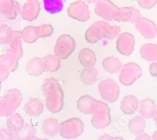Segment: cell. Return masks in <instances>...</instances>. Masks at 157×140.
Returning a JSON list of instances; mask_svg holds the SVG:
<instances>
[{"label":"cell","mask_w":157,"mask_h":140,"mask_svg":"<svg viewBox=\"0 0 157 140\" xmlns=\"http://www.w3.org/2000/svg\"><path fill=\"white\" fill-rule=\"evenodd\" d=\"M152 139L154 140H157V131H155L152 135Z\"/></svg>","instance_id":"bcb514c9"},{"label":"cell","mask_w":157,"mask_h":140,"mask_svg":"<svg viewBox=\"0 0 157 140\" xmlns=\"http://www.w3.org/2000/svg\"><path fill=\"white\" fill-rule=\"evenodd\" d=\"M84 126V123L81 119L78 118H69L60 124L59 133L64 138H75L83 133Z\"/></svg>","instance_id":"7a4b0ae2"},{"label":"cell","mask_w":157,"mask_h":140,"mask_svg":"<svg viewBox=\"0 0 157 140\" xmlns=\"http://www.w3.org/2000/svg\"><path fill=\"white\" fill-rule=\"evenodd\" d=\"M46 66V71L54 72L61 67L60 59L53 54H48L43 58Z\"/></svg>","instance_id":"d6a6232c"},{"label":"cell","mask_w":157,"mask_h":140,"mask_svg":"<svg viewBox=\"0 0 157 140\" xmlns=\"http://www.w3.org/2000/svg\"><path fill=\"white\" fill-rule=\"evenodd\" d=\"M109 136H108V135H104V136H101L100 138H99V139H121V138H111V137H110L109 138Z\"/></svg>","instance_id":"f6af8a7d"},{"label":"cell","mask_w":157,"mask_h":140,"mask_svg":"<svg viewBox=\"0 0 157 140\" xmlns=\"http://www.w3.org/2000/svg\"><path fill=\"white\" fill-rule=\"evenodd\" d=\"M87 3H94V2H97L98 0H84Z\"/></svg>","instance_id":"c3c4849f"},{"label":"cell","mask_w":157,"mask_h":140,"mask_svg":"<svg viewBox=\"0 0 157 140\" xmlns=\"http://www.w3.org/2000/svg\"><path fill=\"white\" fill-rule=\"evenodd\" d=\"M22 40L21 32L14 30L13 38L9 44L10 48L7 50V52L13 54L18 59H20L23 56Z\"/></svg>","instance_id":"ac0fdd59"},{"label":"cell","mask_w":157,"mask_h":140,"mask_svg":"<svg viewBox=\"0 0 157 140\" xmlns=\"http://www.w3.org/2000/svg\"><path fill=\"white\" fill-rule=\"evenodd\" d=\"M36 130L34 127L31 124H26L20 130L14 133L13 139L18 140L33 139Z\"/></svg>","instance_id":"484cf974"},{"label":"cell","mask_w":157,"mask_h":140,"mask_svg":"<svg viewBox=\"0 0 157 140\" xmlns=\"http://www.w3.org/2000/svg\"><path fill=\"white\" fill-rule=\"evenodd\" d=\"M85 39L87 42L90 44H96L102 39L101 30L97 25L93 23L87 29Z\"/></svg>","instance_id":"1f68e13d"},{"label":"cell","mask_w":157,"mask_h":140,"mask_svg":"<svg viewBox=\"0 0 157 140\" xmlns=\"http://www.w3.org/2000/svg\"><path fill=\"white\" fill-rule=\"evenodd\" d=\"M98 79V72L93 67H86L81 74V81L88 85L94 84Z\"/></svg>","instance_id":"f546056e"},{"label":"cell","mask_w":157,"mask_h":140,"mask_svg":"<svg viewBox=\"0 0 157 140\" xmlns=\"http://www.w3.org/2000/svg\"><path fill=\"white\" fill-rule=\"evenodd\" d=\"M23 40L29 44L35 42L39 38V28L38 27L29 25L25 27L21 31Z\"/></svg>","instance_id":"d4e9b609"},{"label":"cell","mask_w":157,"mask_h":140,"mask_svg":"<svg viewBox=\"0 0 157 140\" xmlns=\"http://www.w3.org/2000/svg\"><path fill=\"white\" fill-rule=\"evenodd\" d=\"M77 107L85 114H92L97 109L98 100L89 95L81 96L77 101Z\"/></svg>","instance_id":"9a60e30c"},{"label":"cell","mask_w":157,"mask_h":140,"mask_svg":"<svg viewBox=\"0 0 157 140\" xmlns=\"http://www.w3.org/2000/svg\"><path fill=\"white\" fill-rule=\"evenodd\" d=\"M26 71L32 76H38L46 71V66L43 58L34 57L26 65Z\"/></svg>","instance_id":"e0dca14e"},{"label":"cell","mask_w":157,"mask_h":140,"mask_svg":"<svg viewBox=\"0 0 157 140\" xmlns=\"http://www.w3.org/2000/svg\"><path fill=\"white\" fill-rule=\"evenodd\" d=\"M18 60L19 59L15 55L9 52L0 55V63L6 66L10 72H13L17 69Z\"/></svg>","instance_id":"f1b7e54d"},{"label":"cell","mask_w":157,"mask_h":140,"mask_svg":"<svg viewBox=\"0 0 157 140\" xmlns=\"http://www.w3.org/2000/svg\"><path fill=\"white\" fill-rule=\"evenodd\" d=\"M99 28L102 39L113 40L119 35L121 28L120 27L115 25H111L106 21L99 20L94 23Z\"/></svg>","instance_id":"5bb4252c"},{"label":"cell","mask_w":157,"mask_h":140,"mask_svg":"<svg viewBox=\"0 0 157 140\" xmlns=\"http://www.w3.org/2000/svg\"><path fill=\"white\" fill-rule=\"evenodd\" d=\"M141 57L148 62L157 60V45L154 44H145L140 49Z\"/></svg>","instance_id":"603a6c76"},{"label":"cell","mask_w":157,"mask_h":140,"mask_svg":"<svg viewBox=\"0 0 157 140\" xmlns=\"http://www.w3.org/2000/svg\"><path fill=\"white\" fill-rule=\"evenodd\" d=\"M21 5L18 2L15 1V3L13 8L10 12H8V13L5 14L3 16H5V18H6L8 20H15V18H17L18 15L21 13Z\"/></svg>","instance_id":"8d00e7d4"},{"label":"cell","mask_w":157,"mask_h":140,"mask_svg":"<svg viewBox=\"0 0 157 140\" xmlns=\"http://www.w3.org/2000/svg\"><path fill=\"white\" fill-rule=\"evenodd\" d=\"M5 17L0 15V30H2V28L3 27V26L5 25H6V19L5 18Z\"/></svg>","instance_id":"ee69618b"},{"label":"cell","mask_w":157,"mask_h":140,"mask_svg":"<svg viewBox=\"0 0 157 140\" xmlns=\"http://www.w3.org/2000/svg\"><path fill=\"white\" fill-rule=\"evenodd\" d=\"M42 131L48 136L54 137L59 132L60 124L57 119L54 118L45 119L42 125Z\"/></svg>","instance_id":"7402d4cb"},{"label":"cell","mask_w":157,"mask_h":140,"mask_svg":"<svg viewBox=\"0 0 157 140\" xmlns=\"http://www.w3.org/2000/svg\"><path fill=\"white\" fill-rule=\"evenodd\" d=\"M117 8L110 0H98L95 5V13L105 20L112 21L113 14Z\"/></svg>","instance_id":"4fadbf2b"},{"label":"cell","mask_w":157,"mask_h":140,"mask_svg":"<svg viewBox=\"0 0 157 140\" xmlns=\"http://www.w3.org/2000/svg\"><path fill=\"white\" fill-rule=\"evenodd\" d=\"M69 17L79 21L85 22L90 18V10L88 5L83 1L78 0L72 3L67 8Z\"/></svg>","instance_id":"52a82bcc"},{"label":"cell","mask_w":157,"mask_h":140,"mask_svg":"<svg viewBox=\"0 0 157 140\" xmlns=\"http://www.w3.org/2000/svg\"><path fill=\"white\" fill-rule=\"evenodd\" d=\"M143 74L141 67L135 62H128L121 69L119 79L120 82L126 86L132 85Z\"/></svg>","instance_id":"8992f818"},{"label":"cell","mask_w":157,"mask_h":140,"mask_svg":"<svg viewBox=\"0 0 157 140\" xmlns=\"http://www.w3.org/2000/svg\"><path fill=\"white\" fill-rule=\"evenodd\" d=\"M98 90L102 99L109 103H114L119 97L120 87L113 79L102 80L98 85Z\"/></svg>","instance_id":"5b68a950"},{"label":"cell","mask_w":157,"mask_h":140,"mask_svg":"<svg viewBox=\"0 0 157 140\" xmlns=\"http://www.w3.org/2000/svg\"><path fill=\"white\" fill-rule=\"evenodd\" d=\"M91 124L96 129H103L108 127L111 121L110 108L108 104L102 100H98L96 111L93 114Z\"/></svg>","instance_id":"3957f363"},{"label":"cell","mask_w":157,"mask_h":140,"mask_svg":"<svg viewBox=\"0 0 157 140\" xmlns=\"http://www.w3.org/2000/svg\"><path fill=\"white\" fill-rule=\"evenodd\" d=\"M1 88H2V82L0 81V91H1Z\"/></svg>","instance_id":"681fc988"},{"label":"cell","mask_w":157,"mask_h":140,"mask_svg":"<svg viewBox=\"0 0 157 140\" xmlns=\"http://www.w3.org/2000/svg\"><path fill=\"white\" fill-rule=\"evenodd\" d=\"M135 44L134 36L130 33L124 32L117 36L116 49L121 55L129 56L133 52Z\"/></svg>","instance_id":"ba28073f"},{"label":"cell","mask_w":157,"mask_h":140,"mask_svg":"<svg viewBox=\"0 0 157 140\" xmlns=\"http://www.w3.org/2000/svg\"><path fill=\"white\" fill-rule=\"evenodd\" d=\"M145 122L142 116H136L131 119L128 123L129 131L135 135H138L142 133L145 130Z\"/></svg>","instance_id":"4316f807"},{"label":"cell","mask_w":157,"mask_h":140,"mask_svg":"<svg viewBox=\"0 0 157 140\" xmlns=\"http://www.w3.org/2000/svg\"><path fill=\"white\" fill-rule=\"evenodd\" d=\"M153 120H154V121L156 123V126H157V109H156V113H155V114L154 115V116L153 117Z\"/></svg>","instance_id":"7dc6e473"},{"label":"cell","mask_w":157,"mask_h":140,"mask_svg":"<svg viewBox=\"0 0 157 140\" xmlns=\"http://www.w3.org/2000/svg\"><path fill=\"white\" fill-rule=\"evenodd\" d=\"M45 10L54 15L61 12L63 8V0H43Z\"/></svg>","instance_id":"4dcf8cb0"},{"label":"cell","mask_w":157,"mask_h":140,"mask_svg":"<svg viewBox=\"0 0 157 140\" xmlns=\"http://www.w3.org/2000/svg\"><path fill=\"white\" fill-rule=\"evenodd\" d=\"M157 109L155 101L150 98H146L139 103L138 112L143 118L150 119L154 116Z\"/></svg>","instance_id":"2e32d148"},{"label":"cell","mask_w":157,"mask_h":140,"mask_svg":"<svg viewBox=\"0 0 157 140\" xmlns=\"http://www.w3.org/2000/svg\"><path fill=\"white\" fill-rule=\"evenodd\" d=\"M8 111V105L3 97H0V116H5Z\"/></svg>","instance_id":"60d3db41"},{"label":"cell","mask_w":157,"mask_h":140,"mask_svg":"<svg viewBox=\"0 0 157 140\" xmlns=\"http://www.w3.org/2000/svg\"><path fill=\"white\" fill-rule=\"evenodd\" d=\"M149 72L153 77L157 78V62L151 63L149 67Z\"/></svg>","instance_id":"b9f144b4"},{"label":"cell","mask_w":157,"mask_h":140,"mask_svg":"<svg viewBox=\"0 0 157 140\" xmlns=\"http://www.w3.org/2000/svg\"><path fill=\"white\" fill-rule=\"evenodd\" d=\"M25 112L31 116H38L44 111V104L42 102L36 98L29 99L24 106Z\"/></svg>","instance_id":"ffe728a7"},{"label":"cell","mask_w":157,"mask_h":140,"mask_svg":"<svg viewBox=\"0 0 157 140\" xmlns=\"http://www.w3.org/2000/svg\"><path fill=\"white\" fill-rule=\"evenodd\" d=\"M78 60L86 67H93L96 62V57L93 51L89 48H82L78 54Z\"/></svg>","instance_id":"44dd1931"},{"label":"cell","mask_w":157,"mask_h":140,"mask_svg":"<svg viewBox=\"0 0 157 140\" xmlns=\"http://www.w3.org/2000/svg\"><path fill=\"white\" fill-rule=\"evenodd\" d=\"M139 106L138 98L133 95L124 97L121 102V109L126 114H133L137 111Z\"/></svg>","instance_id":"d6986e66"},{"label":"cell","mask_w":157,"mask_h":140,"mask_svg":"<svg viewBox=\"0 0 157 140\" xmlns=\"http://www.w3.org/2000/svg\"><path fill=\"white\" fill-rule=\"evenodd\" d=\"M138 3L144 9H151L156 6L157 0H138Z\"/></svg>","instance_id":"f35d334b"},{"label":"cell","mask_w":157,"mask_h":140,"mask_svg":"<svg viewBox=\"0 0 157 140\" xmlns=\"http://www.w3.org/2000/svg\"><path fill=\"white\" fill-rule=\"evenodd\" d=\"M10 74L8 67L2 63H0V81L2 82L6 80Z\"/></svg>","instance_id":"ab89813d"},{"label":"cell","mask_w":157,"mask_h":140,"mask_svg":"<svg viewBox=\"0 0 157 140\" xmlns=\"http://www.w3.org/2000/svg\"><path fill=\"white\" fill-rule=\"evenodd\" d=\"M6 126L8 128L13 132H17L20 130L24 126V119L20 114L13 112L6 121Z\"/></svg>","instance_id":"83f0119b"},{"label":"cell","mask_w":157,"mask_h":140,"mask_svg":"<svg viewBox=\"0 0 157 140\" xmlns=\"http://www.w3.org/2000/svg\"><path fill=\"white\" fill-rule=\"evenodd\" d=\"M136 139H138V140H141V139H145V140L148 139V140H150V139H151V138L149 135H148L147 134H142V133H141V134H138V136L136 138Z\"/></svg>","instance_id":"7bdbcfd3"},{"label":"cell","mask_w":157,"mask_h":140,"mask_svg":"<svg viewBox=\"0 0 157 140\" xmlns=\"http://www.w3.org/2000/svg\"><path fill=\"white\" fill-rule=\"evenodd\" d=\"M140 17L139 10L133 7H117L113 11V20L135 23Z\"/></svg>","instance_id":"9c48e42d"},{"label":"cell","mask_w":157,"mask_h":140,"mask_svg":"<svg viewBox=\"0 0 157 140\" xmlns=\"http://www.w3.org/2000/svg\"><path fill=\"white\" fill-rule=\"evenodd\" d=\"M40 9V2L38 0H27L22 6L20 14L24 20L32 21L38 18Z\"/></svg>","instance_id":"7c38bea8"},{"label":"cell","mask_w":157,"mask_h":140,"mask_svg":"<svg viewBox=\"0 0 157 140\" xmlns=\"http://www.w3.org/2000/svg\"><path fill=\"white\" fill-rule=\"evenodd\" d=\"M42 88L45 96V103L59 104L63 102V91L56 79H45Z\"/></svg>","instance_id":"6da1fadb"},{"label":"cell","mask_w":157,"mask_h":140,"mask_svg":"<svg viewBox=\"0 0 157 140\" xmlns=\"http://www.w3.org/2000/svg\"><path fill=\"white\" fill-rule=\"evenodd\" d=\"M3 98L8 105V111L5 117L10 116L20 106L22 101V94L18 89H11L3 95Z\"/></svg>","instance_id":"8fae6325"},{"label":"cell","mask_w":157,"mask_h":140,"mask_svg":"<svg viewBox=\"0 0 157 140\" xmlns=\"http://www.w3.org/2000/svg\"><path fill=\"white\" fill-rule=\"evenodd\" d=\"M102 67L106 72L111 74H115L120 71L123 65L118 58L115 57H108L104 59Z\"/></svg>","instance_id":"cb8c5ba5"},{"label":"cell","mask_w":157,"mask_h":140,"mask_svg":"<svg viewBox=\"0 0 157 140\" xmlns=\"http://www.w3.org/2000/svg\"><path fill=\"white\" fill-rule=\"evenodd\" d=\"M135 26L146 39H152L157 36L156 25L147 18L140 17L135 21Z\"/></svg>","instance_id":"30bf717a"},{"label":"cell","mask_w":157,"mask_h":140,"mask_svg":"<svg viewBox=\"0 0 157 140\" xmlns=\"http://www.w3.org/2000/svg\"><path fill=\"white\" fill-rule=\"evenodd\" d=\"M14 132L8 128L0 129V140H11L13 139Z\"/></svg>","instance_id":"74e56055"},{"label":"cell","mask_w":157,"mask_h":140,"mask_svg":"<svg viewBox=\"0 0 157 140\" xmlns=\"http://www.w3.org/2000/svg\"><path fill=\"white\" fill-rule=\"evenodd\" d=\"M14 36V30L7 24L5 25L0 30V44L2 45L9 44Z\"/></svg>","instance_id":"836d02e7"},{"label":"cell","mask_w":157,"mask_h":140,"mask_svg":"<svg viewBox=\"0 0 157 140\" xmlns=\"http://www.w3.org/2000/svg\"><path fill=\"white\" fill-rule=\"evenodd\" d=\"M15 0H0V15L8 13L15 6Z\"/></svg>","instance_id":"e575fe53"},{"label":"cell","mask_w":157,"mask_h":140,"mask_svg":"<svg viewBox=\"0 0 157 140\" xmlns=\"http://www.w3.org/2000/svg\"><path fill=\"white\" fill-rule=\"evenodd\" d=\"M40 38H45L51 36L54 33V28L49 24H42L38 26Z\"/></svg>","instance_id":"d590c367"},{"label":"cell","mask_w":157,"mask_h":140,"mask_svg":"<svg viewBox=\"0 0 157 140\" xmlns=\"http://www.w3.org/2000/svg\"><path fill=\"white\" fill-rule=\"evenodd\" d=\"M76 42L73 37L68 34H63L57 39L54 53L62 60L68 58L75 50Z\"/></svg>","instance_id":"277c9868"}]
</instances>
